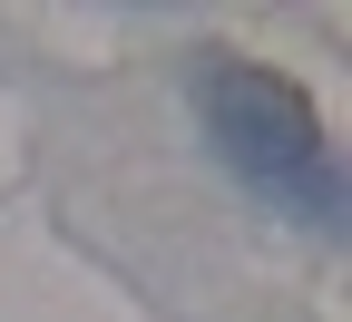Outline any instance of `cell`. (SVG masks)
<instances>
[{
	"label": "cell",
	"instance_id": "6da1fadb",
	"mask_svg": "<svg viewBox=\"0 0 352 322\" xmlns=\"http://www.w3.org/2000/svg\"><path fill=\"white\" fill-rule=\"evenodd\" d=\"M206 127H215V147H226V166L245 176L254 196H274V205H294L303 225H342V176H333V157H323V117H314V98H303L294 78H274V69H215L206 78Z\"/></svg>",
	"mask_w": 352,
	"mask_h": 322
}]
</instances>
